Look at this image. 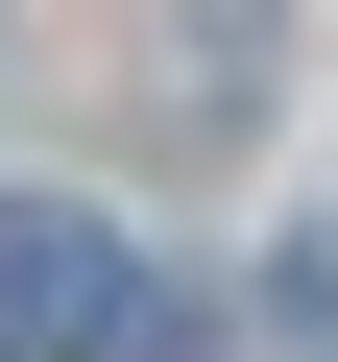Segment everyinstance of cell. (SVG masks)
<instances>
[{
	"label": "cell",
	"mask_w": 338,
	"mask_h": 362,
	"mask_svg": "<svg viewBox=\"0 0 338 362\" xmlns=\"http://www.w3.org/2000/svg\"><path fill=\"white\" fill-rule=\"evenodd\" d=\"M121 314H145V266L73 194H0V362H121Z\"/></svg>",
	"instance_id": "cell-1"
}]
</instances>
